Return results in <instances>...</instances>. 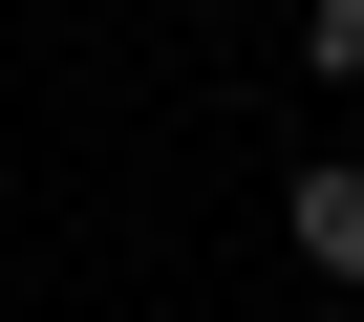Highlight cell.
<instances>
[{
    "mask_svg": "<svg viewBox=\"0 0 364 322\" xmlns=\"http://www.w3.org/2000/svg\"><path fill=\"white\" fill-rule=\"evenodd\" d=\"M300 65H321V86H364V0H300Z\"/></svg>",
    "mask_w": 364,
    "mask_h": 322,
    "instance_id": "obj_2",
    "label": "cell"
},
{
    "mask_svg": "<svg viewBox=\"0 0 364 322\" xmlns=\"http://www.w3.org/2000/svg\"><path fill=\"white\" fill-rule=\"evenodd\" d=\"M279 237H300V279H364V150H321V172H279Z\"/></svg>",
    "mask_w": 364,
    "mask_h": 322,
    "instance_id": "obj_1",
    "label": "cell"
}]
</instances>
